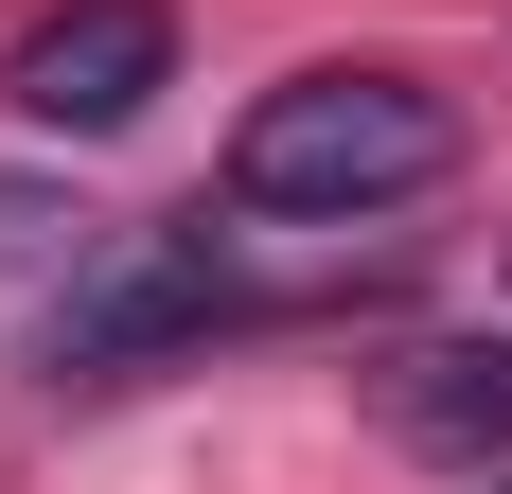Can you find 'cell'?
I'll return each mask as SVG.
<instances>
[{
	"mask_svg": "<svg viewBox=\"0 0 512 494\" xmlns=\"http://www.w3.org/2000/svg\"><path fill=\"white\" fill-rule=\"evenodd\" d=\"M442 159H460V106L424 89V71H283V89L230 124V212L371 230V212H407Z\"/></svg>",
	"mask_w": 512,
	"mask_h": 494,
	"instance_id": "cell-1",
	"label": "cell"
},
{
	"mask_svg": "<svg viewBox=\"0 0 512 494\" xmlns=\"http://www.w3.org/2000/svg\"><path fill=\"white\" fill-rule=\"evenodd\" d=\"M336 283H389V247H318V265H248V230H124L89 265V283L53 300V371L71 389H106V371H142V353H195V336H248V318H301V300H336Z\"/></svg>",
	"mask_w": 512,
	"mask_h": 494,
	"instance_id": "cell-2",
	"label": "cell"
},
{
	"mask_svg": "<svg viewBox=\"0 0 512 494\" xmlns=\"http://www.w3.org/2000/svg\"><path fill=\"white\" fill-rule=\"evenodd\" d=\"M159 89H177V0H53V18H18V53H0V106L53 124V142H106V124H142Z\"/></svg>",
	"mask_w": 512,
	"mask_h": 494,
	"instance_id": "cell-3",
	"label": "cell"
},
{
	"mask_svg": "<svg viewBox=\"0 0 512 494\" xmlns=\"http://www.w3.org/2000/svg\"><path fill=\"white\" fill-rule=\"evenodd\" d=\"M371 406H389L407 459H477V477H495L512 459V336H407L371 371Z\"/></svg>",
	"mask_w": 512,
	"mask_h": 494,
	"instance_id": "cell-4",
	"label": "cell"
},
{
	"mask_svg": "<svg viewBox=\"0 0 512 494\" xmlns=\"http://www.w3.org/2000/svg\"><path fill=\"white\" fill-rule=\"evenodd\" d=\"M53 247V195H0V265H36Z\"/></svg>",
	"mask_w": 512,
	"mask_h": 494,
	"instance_id": "cell-5",
	"label": "cell"
}]
</instances>
